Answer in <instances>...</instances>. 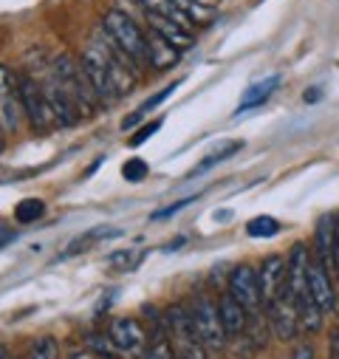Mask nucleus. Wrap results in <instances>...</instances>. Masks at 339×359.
Listing matches in <instances>:
<instances>
[{
  "label": "nucleus",
  "instance_id": "obj_1",
  "mask_svg": "<svg viewBox=\"0 0 339 359\" xmlns=\"http://www.w3.org/2000/svg\"><path fill=\"white\" fill-rule=\"evenodd\" d=\"M51 62H54V71H57L60 85L65 88L68 100L74 102V108H76L82 116H94L99 108H105L102 100H99V94L94 91L88 74H85L82 62H76L71 54H57Z\"/></svg>",
  "mask_w": 339,
  "mask_h": 359
},
{
  "label": "nucleus",
  "instance_id": "obj_2",
  "mask_svg": "<svg viewBox=\"0 0 339 359\" xmlns=\"http://www.w3.org/2000/svg\"><path fill=\"white\" fill-rule=\"evenodd\" d=\"M91 43H94L97 51L102 54L105 68H108V74L113 76V82H116V88H119V94H130V91H133V85H136V79H139V68H136V62L127 57V51L108 34L105 26H97V29H94Z\"/></svg>",
  "mask_w": 339,
  "mask_h": 359
},
{
  "label": "nucleus",
  "instance_id": "obj_3",
  "mask_svg": "<svg viewBox=\"0 0 339 359\" xmlns=\"http://www.w3.org/2000/svg\"><path fill=\"white\" fill-rule=\"evenodd\" d=\"M102 26L108 29V34L127 51V57L136 62V68H147L150 65V46H147V34L139 29V23L122 12V9H111L102 20Z\"/></svg>",
  "mask_w": 339,
  "mask_h": 359
},
{
  "label": "nucleus",
  "instance_id": "obj_4",
  "mask_svg": "<svg viewBox=\"0 0 339 359\" xmlns=\"http://www.w3.org/2000/svg\"><path fill=\"white\" fill-rule=\"evenodd\" d=\"M164 317H167V328H170V339H173L176 356H181V359H207V345L201 342L193 311L187 306L173 303L164 311Z\"/></svg>",
  "mask_w": 339,
  "mask_h": 359
},
{
  "label": "nucleus",
  "instance_id": "obj_5",
  "mask_svg": "<svg viewBox=\"0 0 339 359\" xmlns=\"http://www.w3.org/2000/svg\"><path fill=\"white\" fill-rule=\"evenodd\" d=\"M18 91H20V102H23V114L29 116L32 128L34 130H51L57 128V119H54V111L43 94V85L37 76L32 74H18Z\"/></svg>",
  "mask_w": 339,
  "mask_h": 359
},
{
  "label": "nucleus",
  "instance_id": "obj_6",
  "mask_svg": "<svg viewBox=\"0 0 339 359\" xmlns=\"http://www.w3.org/2000/svg\"><path fill=\"white\" fill-rule=\"evenodd\" d=\"M79 62H82L85 74H88V79H91V85H94V91L99 94L102 105H113V102H116L122 94H119V88H116L113 76L108 74V68H105V60H102V54L97 51V46H94V43H88V46L82 48V54H79Z\"/></svg>",
  "mask_w": 339,
  "mask_h": 359
},
{
  "label": "nucleus",
  "instance_id": "obj_7",
  "mask_svg": "<svg viewBox=\"0 0 339 359\" xmlns=\"http://www.w3.org/2000/svg\"><path fill=\"white\" fill-rule=\"evenodd\" d=\"M190 311H193V320H195L201 342L207 348L221 351L226 345V331H223V323H221V314H218V303H212L209 297H198Z\"/></svg>",
  "mask_w": 339,
  "mask_h": 359
},
{
  "label": "nucleus",
  "instance_id": "obj_8",
  "mask_svg": "<svg viewBox=\"0 0 339 359\" xmlns=\"http://www.w3.org/2000/svg\"><path fill=\"white\" fill-rule=\"evenodd\" d=\"M23 119V102L18 91V74L0 65V125L4 130H18Z\"/></svg>",
  "mask_w": 339,
  "mask_h": 359
},
{
  "label": "nucleus",
  "instance_id": "obj_9",
  "mask_svg": "<svg viewBox=\"0 0 339 359\" xmlns=\"http://www.w3.org/2000/svg\"><path fill=\"white\" fill-rule=\"evenodd\" d=\"M258 280H261V294H263V306L275 303L277 297L289 294V269H286V257L280 255H269L263 263H261V272H258Z\"/></svg>",
  "mask_w": 339,
  "mask_h": 359
},
{
  "label": "nucleus",
  "instance_id": "obj_10",
  "mask_svg": "<svg viewBox=\"0 0 339 359\" xmlns=\"http://www.w3.org/2000/svg\"><path fill=\"white\" fill-rule=\"evenodd\" d=\"M229 294L246 306V311H258L263 309V294H261V280H258V272L251 266H237L235 272L229 275Z\"/></svg>",
  "mask_w": 339,
  "mask_h": 359
},
{
  "label": "nucleus",
  "instance_id": "obj_11",
  "mask_svg": "<svg viewBox=\"0 0 339 359\" xmlns=\"http://www.w3.org/2000/svg\"><path fill=\"white\" fill-rule=\"evenodd\" d=\"M108 337H111V342L116 345V351H125V353H133V351H139V348L147 342L144 328H141L133 317H119V320H113Z\"/></svg>",
  "mask_w": 339,
  "mask_h": 359
},
{
  "label": "nucleus",
  "instance_id": "obj_12",
  "mask_svg": "<svg viewBox=\"0 0 339 359\" xmlns=\"http://www.w3.org/2000/svg\"><path fill=\"white\" fill-rule=\"evenodd\" d=\"M218 314H221V323H223L226 337H237V334H243L249 328V311H246V306H240L229 292L221 294Z\"/></svg>",
  "mask_w": 339,
  "mask_h": 359
},
{
  "label": "nucleus",
  "instance_id": "obj_13",
  "mask_svg": "<svg viewBox=\"0 0 339 359\" xmlns=\"http://www.w3.org/2000/svg\"><path fill=\"white\" fill-rule=\"evenodd\" d=\"M308 286H311V297L314 303L322 309V311H331L333 303H336V294H333V286H331V275L328 269L317 260L311 263V272H308Z\"/></svg>",
  "mask_w": 339,
  "mask_h": 359
},
{
  "label": "nucleus",
  "instance_id": "obj_14",
  "mask_svg": "<svg viewBox=\"0 0 339 359\" xmlns=\"http://www.w3.org/2000/svg\"><path fill=\"white\" fill-rule=\"evenodd\" d=\"M147 46H150V65L155 71H164L170 65H176L179 57H181V48H176L170 40H164L158 32L147 29Z\"/></svg>",
  "mask_w": 339,
  "mask_h": 359
},
{
  "label": "nucleus",
  "instance_id": "obj_15",
  "mask_svg": "<svg viewBox=\"0 0 339 359\" xmlns=\"http://www.w3.org/2000/svg\"><path fill=\"white\" fill-rule=\"evenodd\" d=\"M147 18V29H153V32H158L164 40H170L176 48H190L193 46V34H190V29H184V26H179V23H173V20H167V18H155V15H144Z\"/></svg>",
  "mask_w": 339,
  "mask_h": 359
},
{
  "label": "nucleus",
  "instance_id": "obj_16",
  "mask_svg": "<svg viewBox=\"0 0 339 359\" xmlns=\"http://www.w3.org/2000/svg\"><path fill=\"white\" fill-rule=\"evenodd\" d=\"M122 229H111V226H94L88 232H82L79 238H74L68 243V249L62 252V257H74V255H82V252H88L94 243H102V241H111V238H119Z\"/></svg>",
  "mask_w": 339,
  "mask_h": 359
},
{
  "label": "nucleus",
  "instance_id": "obj_17",
  "mask_svg": "<svg viewBox=\"0 0 339 359\" xmlns=\"http://www.w3.org/2000/svg\"><path fill=\"white\" fill-rule=\"evenodd\" d=\"M277 85H280V76L277 74H272V76H266V79H261L258 85H251L249 91L243 94V100H240V105H237V111L235 114H243V111H251V108H261L275 91H277Z\"/></svg>",
  "mask_w": 339,
  "mask_h": 359
},
{
  "label": "nucleus",
  "instance_id": "obj_18",
  "mask_svg": "<svg viewBox=\"0 0 339 359\" xmlns=\"http://www.w3.org/2000/svg\"><path fill=\"white\" fill-rule=\"evenodd\" d=\"M136 4L141 6V12L144 15H155V18H167V20H173V23H179V26H184V29H193L195 23L173 4V0H136Z\"/></svg>",
  "mask_w": 339,
  "mask_h": 359
},
{
  "label": "nucleus",
  "instance_id": "obj_19",
  "mask_svg": "<svg viewBox=\"0 0 339 359\" xmlns=\"http://www.w3.org/2000/svg\"><path fill=\"white\" fill-rule=\"evenodd\" d=\"M317 260L325 269L333 266V215H322L317 224Z\"/></svg>",
  "mask_w": 339,
  "mask_h": 359
},
{
  "label": "nucleus",
  "instance_id": "obj_20",
  "mask_svg": "<svg viewBox=\"0 0 339 359\" xmlns=\"http://www.w3.org/2000/svg\"><path fill=\"white\" fill-rule=\"evenodd\" d=\"M179 85H181V79H176V82H170L167 88H161V91H158V94H153L150 100H144V102H141V105H139V108H136V111H133V114H130V116H127V119L122 122V130H130V128H133L136 122H141V119H144V116H147V114H150L153 108H158V105H161L164 100H170V97H173V91H176V88H179Z\"/></svg>",
  "mask_w": 339,
  "mask_h": 359
},
{
  "label": "nucleus",
  "instance_id": "obj_21",
  "mask_svg": "<svg viewBox=\"0 0 339 359\" xmlns=\"http://www.w3.org/2000/svg\"><path fill=\"white\" fill-rule=\"evenodd\" d=\"M150 345L144 351V359H176V348H173V339H170V328H158V331H150Z\"/></svg>",
  "mask_w": 339,
  "mask_h": 359
},
{
  "label": "nucleus",
  "instance_id": "obj_22",
  "mask_svg": "<svg viewBox=\"0 0 339 359\" xmlns=\"http://www.w3.org/2000/svg\"><path fill=\"white\" fill-rule=\"evenodd\" d=\"M46 215V201L43 198H23L15 207V221L18 224H34Z\"/></svg>",
  "mask_w": 339,
  "mask_h": 359
},
{
  "label": "nucleus",
  "instance_id": "obj_23",
  "mask_svg": "<svg viewBox=\"0 0 339 359\" xmlns=\"http://www.w3.org/2000/svg\"><path fill=\"white\" fill-rule=\"evenodd\" d=\"M246 232L251 238H275L280 232V221L272 218V215H261V218H251L246 224Z\"/></svg>",
  "mask_w": 339,
  "mask_h": 359
},
{
  "label": "nucleus",
  "instance_id": "obj_24",
  "mask_svg": "<svg viewBox=\"0 0 339 359\" xmlns=\"http://www.w3.org/2000/svg\"><path fill=\"white\" fill-rule=\"evenodd\" d=\"M240 147H243V142H229V144H223L218 153H209V156H207V158H204V161H201V164H198L193 172L198 175V172H204V170H209V167H215V164L226 161V158H229V156H235Z\"/></svg>",
  "mask_w": 339,
  "mask_h": 359
},
{
  "label": "nucleus",
  "instance_id": "obj_25",
  "mask_svg": "<svg viewBox=\"0 0 339 359\" xmlns=\"http://www.w3.org/2000/svg\"><path fill=\"white\" fill-rule=\"evenodd\" d=\"M147 172H150V167H147V161L139 158V156H133V158H127V161L122 164V175H125V182H130V184L144 182Z\"/></svg>",
  "mask_w": 339,
  "mask_h": 359
},
{
  "label": "nucleus",
  "instance_id": "obj_26",
  "mask_svg": "<svg viewBox=\"0 0 339 359\" xmlns=\"http://www.w3.org/2000/svg\"><path fill=\"white\" fill-rule=\"evenodd\" d=\"M173 4L193 20V23H204L212 15V6H204L201 0H173Z\"/></svg>",
  "mask_w": 339,
  "mask_h": 359
},
{
  "label": "nucleus",
  "instance_id": "obj_27",
  "mask_svg": "<svg viewBox=\"0 0 339 359\" xmlns=\"http://www.w3.org/2000/svg\"><path fill=\"white\" fill-rule=\"evenodd\" d=\"M29 359H60V345L54 337H40L32 351H29Z\"/></svg>",
  "mask_w": 339,
  "mask_h": 359
},
{
  "label": "nucleus",
  "instance_id": "obj_28",
  "mask_svg": "<svg viewBox=\"0 0 339 359\" xmlns=\"http://www.w3.org/2000/svg\"><path fill=\"white\" fill-rule=\"evenodd\" d=\"M88 348H91V351H97V353H102V356H113L111 351H113L116 345L111 342V337H102V334H91V337H88Z\"/></svg>",
  "mask_w": 339,
  "mask_h": 359
},
{
  "label": "nucleus",
  "instance_id": "obj_29",
  "mask_svg": "<svg viewBox=\"0 0 339 359\" xmlns=\"http://www.w3.org/2000/svg\"><path fill=\"white\" fill-rule=\"evenodd\" d=\"M139 260H141V255H136L133 249H125V252L111 255V263H122V266H125V272H130V269H136V266H139Z\"/></svg>",
  "mask_w": 339,
  "mask_h": 359
},
{
  "label": "nucleus",
  "instance_id": "obj_30",
  "mask_svg": "<svg viewBox=\"0 0 339 359\" xmlns=\"http://www.w3.org/2000/svg\"><path fill=\"white\" fill-rule=\"evenodd\" d=\"M158 128H161V119H153V122H147L144 128H139V130H136V136L130 139V144H133V147L144 144V142H147V139H150V136H153V133H155Z\"/></svg>",
  "mask_w": 339,
  "mask_h": 359
},
{
  "label": "nucleus",
  "instance_id": "obj_31",
  "mask_svg": "<svg viewBox=\"0 0 339 359\" xmlns=\"http://www.w3.org/2000/svg\"><path fill=\"white\" fill-rule=\"evenodd\" d=\"M193 201H195V196H193V198H181V201H176V204H170V207H164V210H155V212H153L150 218H153V221L170 218V215H176L179 210H184V207H187V204H193Z\"/></svg>",
  "mask_w": 339,
  "mask_h": 359
},
{
  "label": "nucleus",
  "instance_id": "obj_32",
  "mask_svg": "<svg viewBox=\"0 0 339 359\" xmlns=\"http://www.w3.org/2000/svg\"><path fill=\"white\" fill-rule=\"evenodd\" d=\"M333 272L339 278V212L333 215Z\"/></svg>",
  "mask_w": 339,
  "mask_h": 359
},
{
  "label": "nucleus",
  "instance_id": "obj_33",
  "mask_svg": "<svg viewBox=\"0 0 339 359\" xmlns=\"http://www.w3.org/2000/svg\"><path fill=\"white\" fill-rule=\"evenodd\" d=\"M291 359H314V345L300 342V345L294 348V356H291Z\"/></svg>",
  "mask_w": 339,
  "mask_h": 359
},
{
  "label": "nucleus",
  "instance_id": "obj_34",
  "mask_svg": "<svg viewBox=\"0 0 339 359\" xmlns=\"http://www.w3.org/2000/svg\"><path fill=\"white\" fill-rule=\"evenodd\" d=\"M15 238H18V232H15V229H9V226H0V249L9 246Z\"/></svg>",
  "mask_w": 339,
  "mask_h": 359
},
{
  "label": "nucleus",
  "instance_id": "obj_35",
  "mask_svg": "<svg viewBox=\"0 0 339 359\" xmlns=\"http://www.w3.org/2000/svg\"><path fill=\"white\" fill-rule=\"evenodd\" d=\"M331 359H339V328L331 334Z\"/></svg>",
  "mask_w": 339,
  "mask_h": 359
},
{
  "label": "nucleus",
  "instance_id": "obj_36",
  "mask_svg": "<svg viewBox=\"0 0 339 359\" xmlns=\"http://www.w3.org/2000/svg\"><path fill=\"white\" fill-rule=\"evenodd\" d=\"M184 243H187V238H176L173 243H167V246H164V252H176V249L184 246Z\"/></svg>",
  "mask_w": 339,
  "mask_h": 359
},
{
  "label": "nucleus",
  "instance_id": "obj_37",
  "mask_svg": "<svg viewBox=\"0 0 339 359\" xmlns=\"http://www.w3.org/2000/svg\"><path fill=\"white\" fill-rule=\"evenodd\" d=\"M319 100V88H311V94H305V102H317Z\"/></svg>",
  "mask_w": 339,
  "mask_h": 359
},
{
  "label": "nucleus",
  "instance_id": "obj_38",
  "mask_svg": "<svg viewBox=\"0 0 339 359\" xmlns=\"http://www.w3.org/2000/svg\"><path fill=\"white\" fill-rule=\"evenodd\" d=\"M0 359H12V356H9V348H6V345H0Z\"/></svg>",
  "mask_w": 339,
  "mask_h": 359
},
{
  "label": "nucleus",
  "instance_id": "obj_39",
  "mask_svg": "<svg viewBox=\"0 0 339 359\" xmlns=\"http://www.w3.org/2000/svg\"><path fill=\"white\" fill-rule=\"evenodd\" d=\"M201 4H204V6H215V4H218V0H201Z\"/></svg>",
  "mask_w": 339,
  "mask_h": 359
},
{
  "label": "nucleus",
  "instance_id": "obj_40",
  "mask_svg": "<svg viewBox=\"0 0 339 359\" xmlns=\"http://www.w3.org/2000/svg\"><path fill=\"white\" fill-rule=\"evenodd\" d=\"M71 359H88V356H85V353H71Z\"/></svg>",
  "mask_w": 339,
  "mask_h": 359
},
{
  "label": "nucleus",
  "instance_id": "obj_41",
  "mask_svg": "<svg viewBox=\"0 0 339 359\" xmlns=\"http://www.w3.org/2000/svg\"><path fill=\"white\" fill-rule=\"evenodd\" d=\"M0 128H4V125H0ZM0 150H4V133H0Z\"/></svg>",
  "mask_w": 339,
  "mask_h": 359
},
{
  "label": "nucleus",
  "instance_id": "obj_42",
  "mask_svg": "<svg viewBox=\"0 0 339 359\" xmlns=\"http://www.w3.org/2000/svg\"><path fill=\"white\" fill-rule=\"evenodd\" d=\"M105 359H113V356H105Z\"/></svg>",
  "mask_w": 339,
  "mask_h": 359
},
{
  "label": "nucleus",
  "instance_id": "obj_43",
  "mask_svg": "<svg viewBox=\"0 0 339 359\" xmlns=\"http://www.w3.org/2000/svg\"><path fill=\"white\" fill-rule=\"evenodd\" d=\"M176 359H181V356H176Z\"/></svg>",
  "mask_w": 339,
  "mask_h": 359
}]
</instances>
